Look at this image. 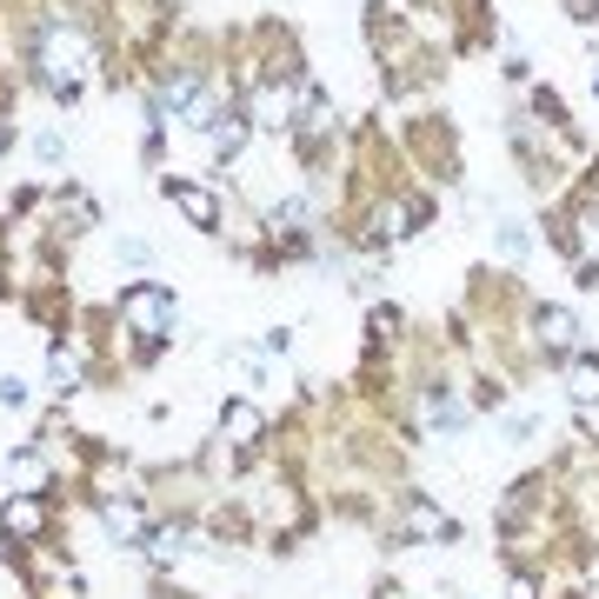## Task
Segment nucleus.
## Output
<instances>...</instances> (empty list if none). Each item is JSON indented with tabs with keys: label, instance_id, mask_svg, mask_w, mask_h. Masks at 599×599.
I'll return each instance as SVG.
<instances>
[{
	"label": "nucleus",
	"instance_id": "9d476101",
	"mask_svg": "<svg viewBox=\"0 0 599 599\" xmlns=\"http://www.w3.org/2000/svg\"><path fill=\"white\" fill-rule=\"evenodd\" d=\"M207 140H213V153H240V147H247V120H240V113H220Z\"/></svg>",
	"mask_w": 599,
	"mask_h": 599
},
{
	"label": "nucleus",
	"instance_id": "4468645a",
	"mask_svg": "<svg viewBox=\"0 0 599 599\" xmlns=\"http://www.w3.org/2000/svg\"><path fill=\"white\" fill-rule=\"evenodd\" d=\"M213 120H220V100H213V93H193V100H187V127L213 133Z\"/></svg>",
	"mask_w": 599,
	"mask_h": 599
},
{
	"label": "nucleus",
	"instance_id": "6ab92c4d",
	"mask_svg": "<svg viewBox=\"0 0 599 599\" xmlns=\"http://www.w3.org/2000/svg\"><path fill=\"white\" fill-rule=\"evenodd\" d=\"M0 407H27V380L7 373V380H0Z\"/></svg>",
	"mask_w": 599,
	"mask_h": 599
},
{
	"label": "nucleus",
	"instance_id": "f8f14e48",
	"mask_svg": "<svg viewBox=\"0 0 599 599\" xmlns=\"http://www.w3.org/2000/svg\"><path fill=\"white\" fill-rule=\"evenodd\" d=\"M47 373H53V387H60V393H73V387H80V353H67V347H53V360H47Z\"/></svg>",
	"mask_w": 599,
	"mask_h": 599
},
{
	"label": "nucleus",
	"instance_id": "a211bd4d",
	"mask_svg": "<svg viewBox=\"0 0 599 599\" xmlns=\"http://www.w3.org/2000/svg\"><path fill=\"white\" fill-rule=\"evenodd\" d=\"M500 253L520 260V253H527V233H520V227H500Z\"/></svg>",
	"mask_w": 599,
	"mask_h": 599
},
{
	"label": "nucleus",
	"instance_id": "2eb2a0df",
	"mask_svg": "<svg viewBox=\"0 0 599 599\" xmlns=\"http://www.w3.org/2000/svg\"><path fill=\"white\" fill-rule=\"evenodd\" d=\"M407 227H413V207H407V200H387V207H380V233H387V240H400Z\"/></svg>",
	"mask_w": 599,
	"mask_h": 599
},
{
	"label": "nucleus",
	"instance_id": "f3484780",
	"mask_svg": "<svg viewBox=\"0 0 599 599\" xmlns=\"http://www.w3.org/2000/svg\"><path fill=\"white\" fill-rule=\"evenodd\" d=\"M147 553H153V560H173V553H180V527H160V533L147 540Z\"/></svg>",
	"mask_w": 599,
	"mask_h": 599
},
{
	"label": "nucleus",
	"instance_id": "6e6552de",
	"mask_svg": "<svg viewBox=\"0 0 599 599\" xmlns=\"http://www.w3.org/2000/svg\"><path fill=\"white\" fill-rule=\"evenodd\" d=\"M100 520H107V533H113V540H140V533H147V513H140L133 500H107V513H100Z\"/></svg>",
	"mask_w": 599,
	"mask_h": 599
},
{
	"label": "nucleus",
	"instance_id": "aec40b11",
	"mask_svg": "<svg viewBox=\"0 0 599 599\" xmlns=\"http://www.w3.org/2000/svg\"><path fill=\"white\" fill-rule=\"evenodd\" d=\"M513 599H533V580H513Z\"/></svg>",
	"mask_w": 599,
	"mask_h": 599
},
{
	"label": "nucleus",
	"instance_id": "39448f33",
	"mask_svg": "<svg viewBox=\"0 0 599 599\" xmlns=\"http://www.w3.org/2000/svg\"><path fill=\"white\" fill-rule=\"evenodd\" d=\"M260 427H267V420H260V407H247V400H227V407H220V433H227L233 447L260 440Z\"/></svg>",
	"mask_w": 599,
	"mask_h": 599
},
{
	"label": "nucleus",
	"instance_id": "0eeeda50",
	"mask_svg": "<svg viewBox=\"0 0 599 599\" xmlns=\"http://www.w3.org/2000/svg\"><path fill=\"white\" fill-rule=\"evenodd\" d=\"M173 207H180V213H187L193 227H213V220H220V200H213L207 187H187V180L173 187Z\"/></svg>",
	"mask_w": 599,
	"mask_h": 599
},
{
	"label": "nucleus",
	"instance_id": "ddd939ff",
	"mask_svg": "<svg viewBox=\"0 0 599 599\" xmlns=\"http://www.w3.org/2000/svg\"><path fill=\"white\" fill-rule=\"evenodd\" d=\"M13 487H20V493H40V487H47V467H40V453H20V460H13Z\"/></svg>",
	"mask_w": 599,
	"mask_h": 599
},
{
	"label": "nucleus",
	"instance_id": "7ed1b4c3",
	"mask_svg": "<svg viewBox=\"0 0 599 599\" xmlns=\"http://www.w3.org/2000/svg\"><path fill=\"white\" fill-rule=\"evenodd\" d=\"M40 527H47V513H40L33 493H13V500L0 507V533H7V540H33Z\"/></svg>",
	"mask_w": 599,
	"mask_h": 599
},
{
	"label": "nucleus",
	"instance_id": "20e7f679",
	"mask_svg": "<svg viewBox=\"0 0 599 599\" xmlns=\"http://www.w3.org/2000/svg\"><path fill=\"white\" fill-rule=\"evenodd\" d=\"M287 120H293V87H273L267 80L253 93V127H287Z\"/></svg>",
	"mask_w": 599,
	"mask_h": 599
},
{
	"label": "nucleus",
	"instance_id": "1a4fd4ad",
	"mask_svg": "<svg viewBox=\"0 0 599 599\" xmlns=\"http://www.w3.org/2000/svg\"><path fill=\"white\" fill-rule=\"evenodd\" d=\"M400 527H407L413 540H440V533H447V513H440V507H427V500H413Z\"/></svg>",
	"mask_w": 599,
	"mask_h": 599
},
{
	"label": "nucleus",
	"instance_id": "423d86ee",
	"mask_svg": "<svg viewBox=\"0 0 599 599\" xmlns=\"http://www.w3.org/2000/svg\"><path fill=\"white\" fill-rule=\"evenodd\" d=\"M540 340H547L553 353H573V347H580V320H573L567 307H547V313H540Z\"/></svg>",
	"mask_w": 599,
	"mask_h": 599
},
{
	"label": "nucleus",
	"instance_id": "9b49d317",
	"mask_svg": "<svg viewBox=\"0 0 599 599\" xmlns=\"http://www.w3.org/2000/svg\"><path fill=\"white\" fill-rule=\"evenodd\" d=\"M567 393H573L580 407H593V400H599V360H573V373H567Z\"/></svg>",
	"mask_w": 599,
	"mask_h": 599
},
{
	"label": "nucleus",
	"instance_id": "412c9836",
	"mask_svg": "<svg viewBox=\"0 0 599 599\" xmlns=\"http://www.w3.org/2000/svg\"><path fill=\"white\" fill-rule=\"evenodd\" d=\"M587 240L599 247V213H587Z\"/></svg>",
	"mask_w": 599,
	"mask_h": 599
},
{
	"label": "nucleus",
	"instance_id": "4be33fe9",
	"mask_svg": "<svg viewBox=\"0 0 599 599\" xmlns=\"http://www.w3.org/2000/svg\"><path fill=\"white\" fill-rule=\"evenodd\" d=\"M0 140H7V127H0Z\"/></svg>",
	"mask_w": 599,
	"mask_h": 599
},
{
	"label": "nucleus",
	"instance_id": "dca6fc26",
	"mask_svg": "<svg viewBox=\"0 0 599 599\" xmlns=\"http://www.w3.org/2000/svg\"><path fill=\"white\" fill-rule=\"evenodd\" d=\"M193 93H200V87H193V73H173V80L160 87V107H187Z\"/></svg>",
	"mask_w": 599,
	"mask_h": 599
},
{
	"label": "nucleus",
	"instance_id": "f257e3e1",
	"mask_svg": "<svg viewBox=\"0 0 599 599\" xmlns=\"http://www.w3.org/2000/svg\"><path fill=\"white\" fill-rule=\"evenodd\" d=\"M87 67H93V47H87V33L80 27H40V80L47 87H60V93H73L80 80H87Z\"/></svg>",
	"mask_w": 599,
	"mask_h": 599
},
{
	"label": "nucleus",
	"instance_id": "f03ea898",
	"mask_svg": "<svg viewBox=\"0 0 599 599\" xmlns=\"http://www.w3.org/2000/svg\"><path fill=\"white\" fill-rule=\"evenodd\" d=\"M120 320H127L140 340H167V333H173V300H167L160 287H133V293H120Z\"/></svg>",
	"mask_w": 599,
	"mask_h": 599
}]
</instances>
